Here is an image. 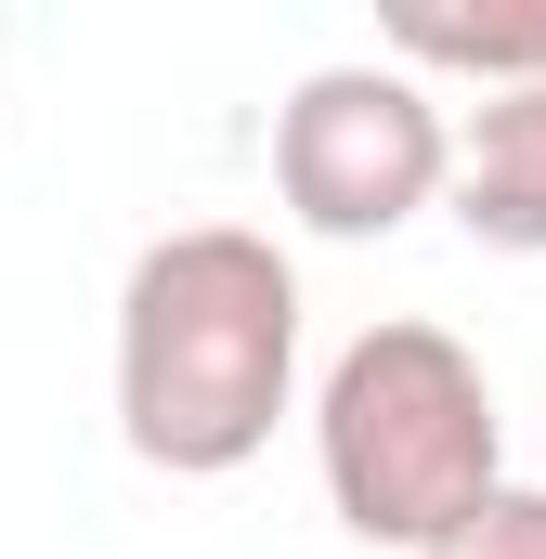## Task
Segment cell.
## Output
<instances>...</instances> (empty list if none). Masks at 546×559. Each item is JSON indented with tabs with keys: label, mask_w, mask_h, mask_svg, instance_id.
Wrapping results in <instances>:
<instances>
[{
	"label": "cell",
	"mask_w": 546,
	"mask_h": 559,
	"mask_svg": "<svg viewBox=\"0 0 546 559\" xmlns=\"http://www.w3.org/2000/svg\"><path fill=\"white\" fill-rule=\"evenodd\" d=\"M455 235L495 261H546V92H482L455 118Z\"/></svg>",
	"instance_id": "obj_4"
},
{
	"label": "cell",
	"mask_w": 546,
	"mask_h": 559,
	"mask_svg": "<svg viewBox=\"0 0 546 559\" xmlns=\"http://www.w3.org/2000/svg\"><path fill=\"white\" fill-rule=\"evenodd\" d=\"M455 182V118L416 66H312L273 118V195L325 248H378Z\"/></svg>",
	"instance_id": "obj_3"
},
{
	"label": "cell",
	"mask_w": 546,
	"mask_h": 559,
	"mask_svg": "<svg viewBox=\"0 0 546 559\" xmlns=\"http://www.w3.org/2000/svg\"><path fill=\"white\" fill-rule=\"evenodd\" d=\"M391 66H442L482 92H546V13H391Z\"/></svg>",
	"instance_id": "obj_5"
},
{
	"label": "cell",
	"mask_w": 546,
	"mask_h": 559,
	"mask_svg": "<svg viewBox=\"0 0 546 559\" xmlns=\"http://www.w3.org/2000/svg\"><path fill=\"white\" fill-rule=\"evenodd\" d=\"M429 559H546V481H495Z\"/></svg>",
	"instance_id": "obj_6"
},
{
	"label": "cell",
	"mask_w": 546,
	"mask_h": 559,
	"mask_svg": "<svg viewBox=\"0 0 546 559\" xmlns=\"http://www.w3.org/2000/svg\"><path fill=\"white\" fill-rule=\"evenodd\" d=\"M312 468H325V508L365 534V547L429 559L495 481H508V417H495V378L455 325H365L325 391H312Z\"/></svg>",
	"instance_id": "obj_2"
},
{
	"label": "cell",
	"mask_w": 546,
	"mask_h": 559,
	"mask_svg": "<svg viewBox=\"0 0 546 559\" xmlns=\"http://www.w3.org/2000/svg\"><path fill=\"white\" fill-rule=\"evenodd\" d=\"M299 391V261L248 222H182L118 286V429L143 468L222 481Z\"/></svg>",
	"instance_id": "obj_1"
}]
</instances>
